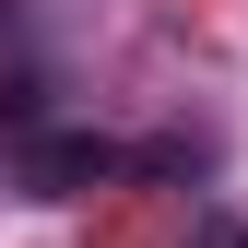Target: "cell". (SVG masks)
<instances>
[{
  "mask_svg": "<svg viewBox=\"0 0 248 248\" xmlns=\"http://www.w3.org/2000/svg\"><path fill=\"white\" fill-rule=\"evenodd\" d=\"M0 177H12L24 201H83V189H107V177H130V154H118L107 130H12V154H0Z\"/></svg>",
  "mask_w": 248,
  "mask_h": 248,
  "instance_id": "obj_1",
  "label": "cell"
},
{
  "mask_svg": "<svg viewBox=\"0 0 248 248\" xmlns=\"http://www.w3.org/2000/svg\"><path fill=\"white\" fill-rule=\"evenodd\" d=\"M130 177H201V142H177V130H166V142H142V154H130Z\"/></svg>",
  "mask_w": 248,
  "mask_h": 248,
  "instance_id": "obj_2",
  "label": "cell"
},
{
  "mask_svg": "<svg viewBox=\"0 0 248 248\" xmlns=\"http://www.w3.org/2000/svg\"><path fill=\"white\" fill-rule=\"evenodd\" d=\"M36 118H47V107H36V83H24V71H0V142H12V130H36Z\"/></svg>",
  "mask_w": 248,
  "mask_h": 248,
  "instance_id": "obj_3",
  "label": "cell"
},
{
  "mask_svg": "<svg viewBox=\"0 0 248 248\" xmlns=\"http://www.w3.org/2000/svg\"><path fill=\"white\" fill-rule=\"evenodd\" d=\"M189 248H248V225H236V213H201V225H189Z\"/></svg>",
  "mask_w": 248,
  "mask_h": 248,
  "instance_id": "obj_4",
  "label": "cell"
}]
</instances>
